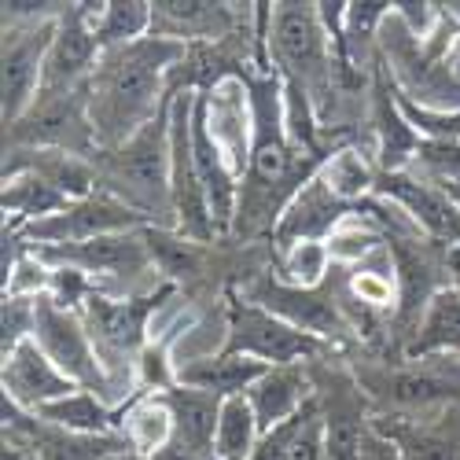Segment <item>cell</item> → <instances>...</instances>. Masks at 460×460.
I'll return each mask as SVG.
<instances>
[{"mask_svg": "<svg viewBox=\"0 0 460 460\" xmlns=\"http://www.w3.org/2000/svg\"><path fill=\"white\" fill-rule=\"evenodd\" d=\"M100 41H96V30L85 19L82 4H66V12L56 22V37H52V49L45 59V85L41 93H66V89H78V82L93 70V63L100 59Z\"/></svg>", "mask_w": 460, "mask_h": 460, "instance_id": "obj_9", "label": "cell"}, {"mask_svg": "<svg viewBox=\"0 0 460 460\" xmlns=\"http://www.w3.org/2000/svg\"><path fill=\"white\" fill-rule=\"evenodd\" d=\"M107 460H155V456H151V453H137V449H122V453H114Z\"/></svg>", "mask_w": 460, "mask_h": 460, "instance_id": "obj_45", "label": "cell"}, {"mask_svg": "<svg viewBox=\"0 0 460 460\" xmlns=\"http://www.w3.org/2000/svg\"><path fill=\"white\" fill-rule=\"evenodd\" d=\"M191 114H196V93H177L173 107H170V155H173V170H170V191H173V214H177V228L184 233V240L191 243H207L214 240V217H210V203L196 170V147H191Z\"/></svg>", "mask_w": 460, "mask_h": 460, "instance_id": "obj_2", "label": "cell"}, {"mask_svg": "<svg viewBox=\"0 0 460 460\" xmlns=\"http://www.w3.org/2000/svg\"><path fill=\"white\" fill-rule=\"evenodd\" d=\"M328 243H298L284 254V280L302 291H317L328 273Z\"/></svg>", "mask_w": 460, "mask_h": 460, "instance_id": "obj_30", "label": "cell"}, {"mask_svg": "<svg viewBox=\"0 0 460 460\" xmlns=\"http://www.w3.org/2000/svg\"><path fill=\"white\" fill-rule=\"evenodd\" d=\"M177 56H184L173 37H147L100 56L93 78V129H103V140H122L133 129L151 122V107L159 93V74Z\"/></svg>", "mask_w": 460, "mask_h": 460, "instance_id": "obj_1", "label": "cell"}, {"mask_svg": "<svg viewBox=\"0 0 460 460\" xmlns=\"http://www.w3.org/2000/svg\"><path fill=\"white\" fill-rule=\"evenodd\" d=\"M387 438L402 446L405 460H460V449L435 431H387Z\"/></svg>", "mask_w": 460, "mask_h": 460, "instance_id": "obj_34", "label": "cell"}, {"mask_svg": "<svg viewBox=\"0 0 460 460\" xmlns=\"http://www.w3.org/2000/svg\"><path fill=\"white\" fill-rule=\"evenodd\" d=\"M284 460H328V446H324V420H321V412L314 409L310 412V420L302 424V431L295 435V442H291V449H288V456Z\"/></svg>", "mask_w": 460, "mask_h": 460, "instance_id": "obj_38", "label": "cell"}, {"mask_svg": "<svg viewBox=\"0 0 460 460\" xmlns=\"http://www.w3.org/2000/svg\"><path fill=\"white\" fill-rule=\"evenodd\" d=\"M361 460H405V453H402V446L394 438H387L379 428H365Z\"/></svg>", "mask_w": 460, "mask_h": 460, "instance_id": "obj_41", "label": "cell"}, {"mask_svg": "<svg viewBox=\"0 0 460 460\" xmlns=\"http://www.w3.org/2000/svg\"><path fill=\"white\" fill-rule=\"evenodd\" d=\"M409 155H420V140H416L412 126L398 114V107L383 100V107H379V163L387 173H398Z\"/></svg>", "mask_w": 460, "mask_h": 460, "instance_id": "obj_28", "label": "cell"}, {"mask_svg": "<svg viewBox=\"0 0 460 460\" xmlns=\"http://www.w3.org/2000/svg\"><path fill=\"white\" fill-rule=\"evenodd\" d=\"M446 196L456 203V210H460V184H446Z\"/></svg>", "mask_w": 460, "mask_h": 460, "instance_id": "obj_47", "label": "cell"}, {"mask_svg": "<svg viewBox=\"0 0 460 460\" xmlns=\"http://www.w3.org/2000/svg\"><path fill=\"white\" fill-rule=\"evenodd\" d=\"M37 416H41L45 424H56L74 435H107L114 428V412L89 391H74L45 409H37Z\"/></svg>", "mask_w": 460, "mask_h": 460, "instance_id": "obj_22", "label": "cell"}, {"mask_svg": "<svg viewBox=\"0 0 460 460\" xmlns=\"http://www.w3.org/2000/svg\"><path fill=\"white\" fill-rule=\"evenodd\" d=\"M155 22V12L151 4H107L103 19L96 22V41H100V52H111V49H122V45H133V41H144V30Z\"/></svg>", "mask_w": 460, "mask_h": 460, "instance_id": "obj_26", "label": "cell"}, {"mask_svg": "<svg viewBox=\"0 0 460 460\" xmlns=\"http://www.w3.org/2000/svg\"><path fill=\"white\" fill-rule=\"evenodd\" d=\"M317 409V402H310L298 416H291V420H284V424H277L273 431H265L261 438H258V446H254V453L247 456V460H284L288 456V449H291V442H295V435L302 431V424L310 420V412Z\"/></svg>", "mask_w": 460, "mask_h": 460, "instance_id": "obj_35", "label": "cell"}, {"mask_svg": "<svg viewBox=\"0 0 460 460\" xmlns=\"http://www.w3.org/2000/svg\"><path fill=\"white\" fill-rule=\"evenodd\" d=\"M258 302L273 317L288 321L291 328H298L305 335H335V332H342V317H339L335 302L328 295L302 291V288L277 284V280H265L258 288Z\"/></svg>", "mask_w": 460, "mask_h": 460, "instance_id": "obj_16", "label": "cell"}, {"mask_svg": "<svg viewBox=\"0 0 460 460\" xmlns=\"http://www.w3.org/2000/svg\"><path fill=\"white\" fill-rule=\"evenodd\" d=\"M170 170H173V155H170V126H166V111H163L159 119H151L144 129H137L129 137L114 173H119V181H129V196L144 199L147 210L151 207L166 210V203L173 207Z\"/></svg>", "mask_w": 460, "mask_h": 460, "instance_id": "obj_7", "label": "cell"}, {"mask_svg": "<svg viewBox=\"0 0 460 460\" xmlns=\"http://www.w3.org/2000/svg\"><path fill=\"white\" fill-rule=\"evenodd\" d=\"M361 438H365V420L350 409L332 412L324 420V446L328 460H361Z\"/></svg>", "mask_w": 460, "mask_h": 460, "instance_id": "obj_31", "label": "cell"}, {"mask_svg": "<svg viewBox=\"0 0 460 460\" xmlns=\"http://www.w3.org/2000/svg\"><path fill=\"white\" fill-rule=\"evenodd\" d=\"M74 391H82L74 379H66L52 358L37 347V339H26L4 358V398H12L19 409H45Z\"/></svg>", "mask_w": 460, "mask_h": 460, "instance_id": "obj_10", "label": "cell"}, {"mask_svg": "<svg viewBox=\"0 0 460 460\" xmlns=\"http://www.w3.org/2000/svg\"><path fill=\"white\" fill-rule=\"evenodd\" d=\"M147 247H151V258L159 261V270L170 273V277H188L196 273V243L191 240H177V236H166V233H155V228H147Z\"/></svg>", "mask_w": 460, "mask_h": 460, "instance_id": "obj_32", "label": "cell"}, {"mask_svg": "<svg viewBox=\"0 0 460 460\" xmlns=\"http://www.w3.org/2000/svg\"><path fill=\"white\" fill-rule=\"evenodd\" d=\"M56 22L59 19H41L30 26L12 22L4 30V126L8 129L22 122L26 111L41 96L45 59L56 37Z\"/></svg>", "mask_w": 460, "mask_h": 460, "instance_id": "obj_3", "label": "cell"}, {"mask_svg": "<svg viewBox=\"0 0 460 460\" xmlns=\"http://www.w3.org/2000/svg\"><path fill=\"white\" fill-rule=\"evenodd\" d=\"M383 394L398 405H431V402L453 398L456 387L438 376H428V372H402V376L383 383Z\"/></svg>", "mask_w": 460, "mask_h": 460, "instance_id": "obj_29", "label": "cell"}, {"mask_svg": "<svg viewBox=\"0 0 460 460\" xmlns=\"http://www.w3.org/2000/svg\"><path fill=\"white\" fill-rule=\"evenodd\" d=\"M379 188L387 191L391 199L405 203V207L412 210V217L424 225L428 233H435V236L456 243V251H460V210H456V203L446 196V191H431V188H424V184L402 177V173H387Z\"/></svg>", "mask_w": 460, "mask_h": 460, "instance_id": "obj_20", "label": "cell"}, {"mask_svg": "<svg viewBox=\"0 0 460 460\" xmlns=\"http://www.w3.org/2000/svg\"><path fill=\"white\" fill-rule=\"evenodd\" d=\"M270 368H277V365L240 358V354H221V358L181 361L177 365V383L181 387H196V391L217 394V398H236V394H247Z\"/></svg>", "mask_w": 460, "mask_h": 460, "instance_id": "obj_18", "label": "cell"}, {"mask_svg": "<svg viewBox=\"0 0 460 460\" xmlns=\"http://www.w3.org/2000/svg\"><path fill=\"white\" fill-rule=\"evenodd\" d=\"M155 12V30L173 33V41L184 33H214L217 22H225V8L221 4H199V0H188V4H151Z\"/></svg>", "mask_w": 460, "mask_h": 460, "instance_id": "obj_27", "label": "cell"}, {"mask_svg": "<svg viewBox=\"0 0 460 460\" xmlns=\"http://www.w3.org/2000/svg\"><path fill=\"white\" fill-rule=\"evenodd\" d=\"M387 8H391V4H350V8H347V41H350V45L368 41L372 26H376L383 15H387Z\"/></svg>", "mask_w": 460, "mask_h": 460, "instance_id": "obj_40", "label": "cell"}, {"mask_svg": "<svg viewBox=\"0 0 460 460\" xmlns=\"http://www.w3.org/2000/svg\"><path fill=\"white\" fill-rule=\"evenodd\" d=\"M247 402H251V409H254V416H258V428H261V435H265V431H273L277 424H284V420L298 416L314 398H310V387H305L302 368H295V365H277V368H270V372H265V376L254 383V387L247 391Z\"/></svg>", "mask_w": 460, "mask_h": 460, "instance_id": "obj_19", "label": "cell"}, {"mask_svg": "<svg viewBox=\"0 0 460 460\" xmlns=\"http://www.w3.org/2000/svg\"><path fill=\"white\" fill-rule=\"evenodd\" d=\"M372 251H379V236L368 233V228H342V233H335L332 243H328V254L332 258H342V261L365 258Z\"/></svg>", "mask_w": 460, "mask_h": 460, "instance_id": "obj_39", "label": "cell"}, {"mask_svg": "<svg viewBox=\"0 0 460 460\" xmlns=\"http://www.w3.org/2000/svg\"><path fill=\"white\" fill-rule=\"evenodd\" d=\"M449 265H453V291L460 295V251L449 254Z\"/></svg>", "mask_w": 460, "mask_h": 460, "instance_id": "obj_46", "label": "cell"}, {"mask_svg": "<svg viewBox=\"0 0 460 460\" xmlns=\"http://www.w3.org/2000/svg\"><path fill=\"white\" fill-rule=\"evenodd\" d=\"M147 254H151V247H147V236H140V233H114V236H100L89 243L37 251L41 261H63L82 273H144Z\"/></svg>", "mask_w": 460, "mask_h": 460, "instance_id": "obj_12", "label": "cell"}, {"mask_svg": "<svg viewBox=\"0 0 460 460\" xmlns=\"http://www.w3.org/2000/svg\"><path fill=\"white\" fill-rule=\"evenodd\" d=\"M155 460H196L184 446H177V442H170V446H163L159 453H155Z\"/></svg>", "mask_w": 460, "mask_h": 460, "instance_id": "obj_44", "label": "cell"}, {"mask_svg": "<svg viewBox=\"0 0 460 460\" xmlns=\"http://www.w3.org/2000/svg\"><path fill=\"white\" fill-rule=\"evenodd\" d=\"M166 291L151 295V298H133V302H111L103 295H89L85 298V321H89V335L96 339V347L114 350V354H133L144 332H147V317L159 305Z\"/></svg>", "mask_w": 460, "mask_h": 460, "instance_id": "obj_13", "label": "cell"}, {"mask_svg": "<svg viewBox=\"0 0 460 460\" xmlns=\"http://www.w3.org/2000/svg\"><path fill=\"white\" fill-rule=\"evenodd\" d=\"M324 184L342 199V196H361V191L372 184V177H368L361 155H354V151H339L324 170Z\"/></svg>", "mask_w": 460, "mask_h": 460, "instance_id": "obj_33", "label": "cell"}, {"mask_svg": "<svg viewBox=\"0 0 460 460\" xmlns=\"http://www.w3.org/2000/svg\"><path fill=\"white\" fill-rule=\"evenodd\" d=\"M52 284V270H45L41 258H19L12 277L4 280V295H26L37 298V291H45Z\"/></svg>", "mask_w": 460, "mask_h": 460, "instance_id": "obj_36", "label": "cell"}, {"mask_svg": "<svg viewBox=\"0 0 460 460\" xmlns=\"http://www.w3.org/2000/svg\"><path fill=\"white\" fill-rule=\"evenodd\" d=\"M144 221H147V214L133 210L122 199H114V196H89V199L70 203L66 210L52 214V217L30 221L26 236L41 240L49 247H70V243H89V240L114 236V233H129V228H137Z\"/></svg>", "mask_w": 460, "mask_h": 460, "instance_id": "obj_5", "label": "cell"}, {"mask_svg": "<svg viewBox=\"0 0 460 460\" xmlns=\"http://www.w3.org/2000/svg\"><path fill=\"white\" fill-rule=\"evenodd\" d=\"M273 52L291 74V85H305L324 70L328 41L317 4H277L273 12Z\"/></svg>", "mask_w": 460, "mask_h": 460, "instance_id": "obj_8", "label": "cell"}, {"mask_svg": "<svg viewBox=\"0 0 460 460\" xmlns=\"http://www.w3.org/2000/svg\"><path fill=\"white\" fill-rule=\"evenodd\" d=\"M4 210H12L19 221H41V217H52V214H59V210H66L70 203H66V196L56 188V184H49L37 170H30V173H22V177H8L4 181Z\"/></svg>", "mask_w": 460, "mask_h": 460, "instance_id": "obj_23", "label": "cell"}, {"mask_svg": "<svg viewBox=\"0 0 460 460\" xmlns=\"http://www.w3.org/2000/svg\"><path fill=\"white\" fill-rule=\"evenodd\" d=\"M435 350H460V295L453 288L435 295L424 328L409 342V358H424Z\"/></svg>", "mask_w": 460, "mask_h": 460, "instance_id": "obj_24", "label": "cell"}, {"mask_svg": "<svg viewBox=\"0 0 460 460\" xmlns=\"http://www.w3.org/2000/svg\"><path fill=\"white\" fill-rule=\"evenodd\" d=\"M173 412V442L184 446L196 460H214L217 424H221V402L217 394L196 387H173L159 394Z\"/></svg>", "mask_w": 460, "mask_h": 460, "instance_id": "obj_14", "label": "cell"}, {"mask_svg": "<svg viewBox=\"0 0 460 460\" xmlns=\"http://www.w3.org/2000/svg\"><path fill=\"white\" fill-rule=\"evenodd\" d=\"M398 107L405 111V119H409V122H416V129L431 133L435 140H446V144H456V140H460V111H456V114H449V119H442V114L420 111V107H416V103H409L405 96L398 100Z\"/></svg>", "mask_w": 460, "mask_h": 460, "instance_id": "obj_37", "label": "cell"}, {"mask_svg": "<svg viewBox=\"0 0 460 460\" xmlns=\"http://www.w3.org/2000/svg\"><path fill=\"white\" fill-rule=\"evenodd\" d=\"M126 438L137 446V453L155 456L163 446L173 442V412L163 398H147L126 416Z\"/></svg>", "mask_w": 460, "mask_h": 460, "instance_id": "obj_25", "label": "cell"}, {"mask_svg": "<svg viewBox=\"0 0 460 460\" xmlns=\"http://www.w3.org/2000/svg\"><path fill=\"white\" fill-rule=\"evenodd\" d=\"M339 217H342V199L324 181H310V184H302V191L284 210L277 225V243L284 251L298 243H321V236L332 233Z\"/></svg>", "mask_w": 460, "mask_h": 460, "instance_id": "obj_15", "label": "cell"}, {"mask_svg": "<svg viewBox=\"0 0 460 460\" xmlns=\"http://www.w3.org/2000/svg\"><path fill=\"white\" fill-rule=\"evenodd\" d=\"M261 438L258 416L247 402V394L225 398L221 402V424H217V442H214V460H247Z\"/></svg>", "mask_w": 460, "mask_h": 460, "instance_id": "obj_21", "label": "cell"}, {"mask_svg": "<svg viewBox=\"0 0 460 460\" xmlns=\"http://www.w3.org/2000/svg\"><path fill=\"white\" fill-rule=\"evenodd\" d=\"M428 8H431V4H398V12L409 19V30H412V33H420V30L428 26V19H431Z\"/></svg>", "mask_w": 460, "mask_h": 460, "instance_id": "obj_43", "label": "cell"}, {"mask_svg": "<svg viewBox=\"0 0 460 460\" xmlns=\"http://www.w3.org/2000/svg\"><path fill=\"white\" fill-rule=\"evenodd\" d=\"M33 339L41 347L52 365L74 379L82 391H103V372L96 365V350L89 347V332L82 328V321L70 310L56 305L49 295L37 298V328Z\"/></svg>", "mask_w": 460, "mask_h": 460, "instance_id": "obj_6", "label": "cell"}, {"mask_svg": "<svg viewBox=\"0 0 460 460\" xmlns=\"http://www.w3.org/2000/svg\"><path fill=\"white\" fill-rule=\"evenodd\" d=\"M317 335H305L288 321L273 317L270 310H258L247 302H233V321H228L225 354L254 358L265 365H295L305 354H317Z\"/></svg>", "mask_w": 460, "mask_h": 460, "instance_id": "obj_4", "label": "cell"}, {"mask_svg": "<svg viewBox=\"0 0 460 460\" xmlns=\"http://www.w3.org/2000/svg\"><path fill=\"white\" fill-rule=\"evenodd\" d=\"M33 107H37V122H26L22 119L19 126H12V137L15 140H26V144H56L59 151H66V155H74V151H82L89 144V129H85L89 122H85V96H82V89L41 93Z\"/></svg>", "mask_w": 460, "mask_h": 460, "instance_id": "obj_11", "label": "cell"}, {"mask_svg": "<svg viewBox=\"0 0 460 460\" xmlns=\"http://www.w3.org/2000/svg\"><path fill=\"white\" fill-rule=\"evenodd\" d=\"M191 147H196V170L207 191V203H210V217L214 228H225L233 221V203H236V184L233 173H228L225 159H221V147L207 129V100L196 93V114H191Z\"/></svg>", "mask_w": 460, "mask_h": 460, "instance_id": "obj_17", "label": "cell"}, {"mask_svg": "<svg viewBox=\"0 0 460 460\" xmlns=\"http://www.w3.org/2000/svg\"><path fill=\"white\" fill-rule=\"evenodd\" d=\"M354 291L361 295V302L379 305V302L391 298V277H387V273H361V277L354 280Z\"/></svg>", "mask_w": 460, "mask_h": 460, "instance_id": "obj_42", "label": "cell"}]
</instances>
